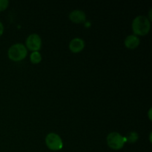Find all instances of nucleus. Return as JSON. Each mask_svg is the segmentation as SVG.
Masks as SVG:
<instances>
[{
  "label": "nucleus",
  "instance_id": "1",
  "mask_svg": "<svg viewBox=\"0 0 152 152\" xmlns=\"http://www.w3.org/2000/svg\"><path fill=\"white\" fill-rule=\"evenodd\" d=\"M151 28L150 21L146 16H137L132 22V30L135 35L145 36Z\"/></svg>",
  "mask_w": 152,
  "mask_h": 152
},
{
  "label": "nucleus",
  "instance_id": "2",
  "mask_svg": "<svg viewBox=\"0 0 152 152\" xmlns=\"http://www.w3.org/2000/svg\"><path fill=\"white\" fill-rule=\"evenodd\" d=\"M28 54V49L21 43H16L10 46L7 51L9 59L14 62H19L25 59Z\"/></svg>",
  "mask_w": 152,
  "mask_h": 152
},
{
  "label": "nucleus",
  "instance_id": "3",
  "mask_svg": "<svg viewBox=\"0 0 152 152\" xmlns=\"http://www.w3.org/2000/svg\"><path fill=\"white\" fill-rule=\"evenodd\" d=\"M126 140L125 137L118 132H111L107 137V144L113 150H120L123 148Z\"/></svg>",
  "mask_w": 152,
  "mask_h": 152
},
{
  "label": "nucleus",
  "instance_id": "4",
  "mask_svg": "<svg viewBox=\"0 0 152 152\" xmlns=\"http://www.w3.org/2000/svg\"><path fill=\"white\" fill-rule=\"evenodd\" d=\"M45 144L52 151H59L63 148L62 138L56 133H49L45 137Z\"/></svg>",
  "mask_w": 152,
  "mask_h": 152
},
{
  "label": "nucleus",
  "instance_id": "5",
  "mask_svg": "<svg viewBox=\"0 0 152 152\" xmlns=\"http://www.w3.org/2000/svg\"><path fill=\"white\" fill-rule=\"evenodd\" d=\"M25 43H26V48H28L29 50L33 51H38L42 46L41 37L38 34H32L28 36Z\"/></svg>",
  "mask_w": 152,
  "mask_h": 152
},
{
  "label": "nucleus",
  "instance_id": "6",
  "mask_svg": "<svg viewBox=\"0 0 152 152\" xmlns=\"http://www.w3.org/2000/svg\"><path fill=\"white\" fill-rule=\"evenodd\" d=\"M69 19L74 23H83L86 21V15L83 10H74L70 13Z\"/></svg>",
  "mask_w": 152,
  "mask_h": 152
},
{
  "label": "nucleus",
  "instance_id": "7",
  "mask_svg": "<svg viewBox=\"0 0 152 152\" xmlns=\"http://www.w3.org/2000/svg\"><path fill=\"white\" fill-rule=\"evenodd\" d=\"M85 48V42L81 38H74L70 42L69 49L73 53H79Z\"/></svg>",
  "mask_w": 152,
  "mask_h": 152
},
{
  "label": "nucleus",
  "instance_id": "8",
  "mask_svg": "<svg viewBox=\"0 0 152 152\" xmlns=\"http://www.w3.org/2000/svg\"><path fill=\"white\" fill-rule=\"evenodd\" d=\"M125 45L127 48L135 49L139 46L140 43V38L136 35H129L126 38L124 41Z\"/></svg>",
  "mask_w": 152,
  "mask_h": 152
},
{
  "label": "nucleus",
  "instance_id": "9",
  "mask_svg": "<svg viewBox=\"0 0 152 152\" xmlns=\"http://www.w3.org/2000/svg\"><path fill=\"white\" fill-rule=\"evenodd\" d=\"M126 142L129 143H134L139 139V134L136 132H131L125 137Z\"/></svg>",
  "mask_w": 152,
  "mask_h": 152
},
{
  "label": "nucleus",
  "instance_id": "10",
  "mask_svg": "<svg viewBox=\"0 0 152 152\" xmlns=\"http://www.w3.org/2000/svg\"><path fill=\"white\" fill-rule=\"evenodd\" d=\"M30 59L34 64H38L42 61V55L39 51H33L30 56Z\"/></svg>",
  "mask_w": 152,
  "mask_h": 152
},
{
  "label": "nucleus",
  "instance_id": "11",
  "mask_svg": "<svg viewBox=\"0 0 152 152\" xmlns=\"http://www.w3.org/2000/svg\"><path fill=\"white\" fill-rule=\"evenodd\" d=\"M9 1L7 0H0V11H3L7 7Z\"/></svg>",
  "mask_w": 152,
  "mask_h": 152
},
{
  "label": "nucleus",
  "instance_id": "12",
  "mask_svg": "<svg viewBox=\"0 0 152 152\" xmlns=\"http://www.w3.org/2000/svg\"><path fill=\"white\" fill-rule=\"evenodd\" d=\"M3 32H4V25H3V24L0 21V37L2 35Z\"/></svg>",
  "mask_w": 152,
  "mask_h": 152
},
{
  "label": "nucleus",
  "instance_id": "13",
  "mask_svg": "<svg viewBox=\"0 0 152 152\" xmlns=\"http://www.w3.org/2000/svg\"><path fill=\"white\" fill-rule=\"evenodd\" d=\"M151 108H150V109H149V111H148V116H149V119H150V120H151Z\"/></svg>",
  "mask_w": 152,
  "mask_h": 152
}]
</instances>
